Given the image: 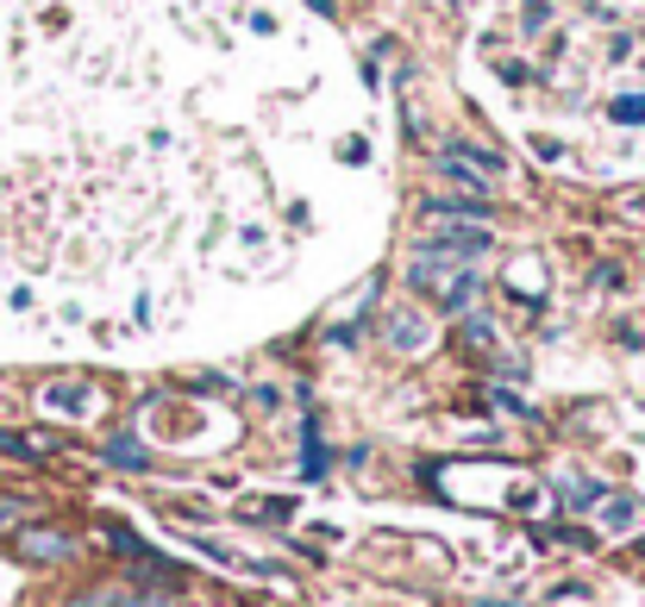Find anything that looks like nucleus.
Segmentation results:
<instances>
[{"label": "nucleus", "instance_id": "obj_4", "mask_svg": "<svg viewBox=\"0 0 645 607\" xmlns=\"http://www.w3.org/2000/svg\"><path fill=\"white\" fill-rule=\"evenodd\" d=\"M13 551L20 557H32V564H57V557H69V532H57V527H25L20 539H13Z\"/></svg>", "mask_w": 645, "mask_h": 607}, {"label": "nucleus", "instance_id": "obj_2", "mask_svg": "<svg viewBox=\"0 0 645 607\" xmlns=\"http://www.w3.org/2000/svg\"><path fill=\"white\" fill-rule=\"evenodd\" d=\"M427 232L439 238V245H451L458 257L490 251V226H483V219H464V214H427Z\"/></svg>", "mask_w": 645, "mask_h": 607}, {"label": "nucleus", "instance_id": "obj_5", "mask_svg": "<svg viewBox=\"0 0 645 607\" xmlns=\"http://www.w3.org/2000/svg\"><path fill=\"white\" fill-rule=\"evenodd\" d=\"M88 401H95V389H88V382H51V389H44V408H51V413H69V420H82V413H88Z\"/></svg>", "mask_w": 645, "mask_h": 607}, {"label": "nucleus", "instance_id": "obj_9", "mask_svg": "<svg viewBox=\"0 0 645 607\" xmlns=\"http://www.w3.org/2000/svg\"><path fill=\"white\" fill-rule=\"evenodd\" d=\"M245 513H251V520H289V513H294V501H251Z\"/></svg>", "mask_w": 645, "mask_h": 607}, {"label": "nucleus", "instance_id": "obj_1", "mask_svg": "<svg viewBox=\"0 0 645 607\" xmlns=\"http://www.w3.org/2000/svg\"><path fill=\"white\" fill-rule=\"evenodd\" d=\"M408 275H413V289L420 294H439L445 314H464V301L476 294V275H464V257L458 251H439V263H432V251H427Z\"/></svg>", "mask_w": 645, "mask_h": 607}, {"label": "nucleus", "instance_id": "obj_10", "mask_svg": "<svg viewBox=\"0 0 645 607\" xmlns=\"http://www.w3.org/2000/svg\"><path fill=\"white\" fill-rule=\"evenodd\" d=\"M464 345H476V351L495 345V326H490V319H464Z\"/></svg>", "mask_w": 645, "mask_h": 607}, {"label": "nucleus", "instance_id": "obj_3", "mask_svg": "<svg viewBox=\"0 0 645 607\" xmlns=\"http://www.w3.org/2000/svg\"><path fill=\"white\" fill-rule=\"evenodd\" d=\"M76 607H182V595L170 583H157V588H95V595H82Z\"/></svg>", "mask_w": 645, "mask_h": 607}, {"label": "nucleus", "instance_id": "obj_12", "mask_svg": "<svg viewBox=\"0 0 645 607\" xmlns=\"http://www.w3.org/2000/svg\"><path fill=\"white\" fill-rule=\"evenodd\" d=\"M608 527H633V501H626V495L608 501Z\"/></svg>", "mask_w": 645, "mask_h": 607}, {"label": "nucleus", "instance_id": "obj_11", "mask_svg": "<svg viewBox=\"0 0 645 607\" xmlns=\"http://www.w3.org/2000/svg\"><path fill=\"white\" fill-rule=\"evenodd\" d=\"M565 501H570V508H589V501H602V489H595V483H570Z\"/></svg>", "mask_w": 645, "mask_h": 607}, {"label": "nucleus", "instance_id": "obj_8", "mask_svg": "<svg viewBox=\"0 0 645 607\" xmlns=\"http://www.w3.org/2000/svg\"><path fill=\"white\" fill-rule=\"evenodd\" d=\"M614 119H621V126L639 119V126H645V95H621V100H614Z\"/></svg>", "mask_w": 645, "mask_h": 607}, {"label": "nucleus", "instance_id": "obj_13", "mask_svg": "<svg viewBox=\"0 0 645 607\" xmlns=\"http://www.w3.org/2000/svg\"><path fill=\"white\" fill-rule=\"evenodd\" d=\"M25 513H32L25 501H0V532H13V527L25 520Z\"/></svg>", "mask_w": 645, "mask_h": 607}, {"label": "nucleus", "instance_id": "obj_7", "mask_svg": "<svg viewBox=\"0 0 645 607\" xmlns=\"http://www.w3.org/2000/svg\"><path fill=\"white\" fill-rule=\"evenodd\" d=\"M107 457H114L119 470H144V464H151V457H144V445H132V438H114V445H107Z\"/></svg>", "mask_w": 645, "mask_h": 607}, {"label": "nucleus", "instance_id": "obj_6", "mask_svg": "<svg viewBox=\"0 0 645 607\" xmlns=\"http://www.w3.org/2000/svg\"><path fill=\"white\" fill-rule=\"evenodd\" d=\"M389 345L395 351H420V345H427V326L413 314H389Z\"/></svg>", "mask_w": 645, "mask_h": 607}]
</instances>
